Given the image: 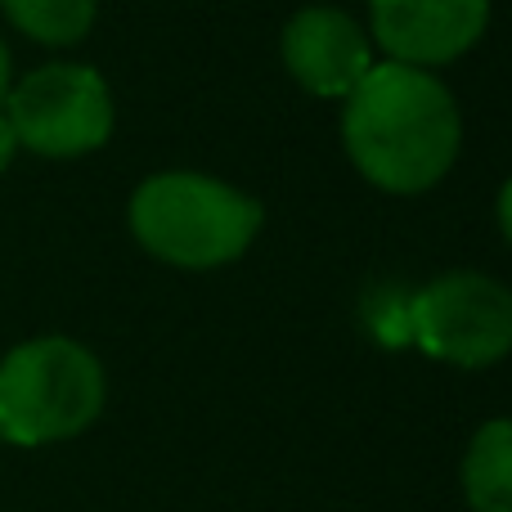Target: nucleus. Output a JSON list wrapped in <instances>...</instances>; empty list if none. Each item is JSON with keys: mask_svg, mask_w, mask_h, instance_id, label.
<instances>
[{"mask_svg": "<svg viewBox=\"0 0 512 512\" xmlns=\"http://www.w3.org/2000/svg\"><path fill=\"white\" fill-rule=\"evenodd\" d=\"M342 104V144L382 194H427L459 162V99L436 72L373 63Z\"/></svg>", "mask_w": 512, "mask_h": 512, "instance_id": "1", "label": "nucleus"}, {"mask_svg": "<svg viewBox=\"0 0 512 512\" xmlns=\"http://www.w3.org/2000/svg\"><path fill=\"white\" fill-rule=\"evenodd\" d=\"M131 234L149 256L176 270H221L261 234V203L203 171H158L140 180L126 207Z\"/></svg>", "mask_w": 512, "mask_h": 512, "instance_id": "2", "label": "nucleus"}, {"mask_svg": "<svg viewBox=\"0 0 512 512\" xmlns=\"http://www.w3.org/2000/svg\"><path fill=\"white\" fill-rule=\"evenodd\" d=\"M104 364L72 337H32L0 360V441L41 450L104 414Z\"/></svg>", "mask_w": 512, "mask_h": 512, "instance_id": "3", "label": "nucleus"}, {"mask_svg": "<svg viewBox=\"0 0 512 512\" xmlns=\"http://www.w3.org/2000/svg\"><path fill=\"white\" fill-rule=\"evenodd\" d=\"M0 108L18 149L36 158H86L113 135V95L90 63H45L14 81Z\"/></svg>", "mask_w": 512, "mask_h": 512, "instance_id": "4", "label": "nucleus"}, {"mask_svg": "<svg viewBox=\"0 0 512 512\" xmlns=\"http://www.w3.org/2000/svg\"><path fill=\"white\" fill-rule=\"evenodd\" d=\"M409 337L432 360L490 369L512 355V288L481 270L441 274L409 301Z\"/></svg>", "mask_w": 512, "mask_h": 512, "instance_id": "5", "label": "nucleus"}, {"mask_svg": "<svg viewBox=\"0 0 512 512\" xmlns=\"http://www.w3.org/2000/svg\"><path fill=\"white\" fill-rule=\"evenodd\" d=\"M373 41L391 63L445 68L463 59L490 27V0H373Z\"/></svg>", "mask_w": 512, "mask_h": 512, "instance_id": "6", "label": "nucleus"}, {"mask_svg": "<svg viewBox=\"0 0 512 512\" xmlns=\"http://www.w3.org/2000/svg\"><path fill=\"white\" fill-rule=\"evenodd\" d=\"M283 68L306 95L346 99L373 68V36L346 9L306 5L283 27Z\"/></svg>", "mask_w": 512, "mask_h": 512, "instance_id": "7", "label": "nucleus"}, {"mask_svg": "<svg viewBox=\"0 0 512 512\" xmlns=\"http://www.w3.org/2000/svg\"><path fill=\"white\" fill-rule=\"evenodd\" d=\"M463 499L468 512H512V418H490L468 441Z\"/></svg>", "mask_w": 512, "mask_h": 512, "instance_id": "8", "label": "nucleus"}, {"mask_svg": "<svg viewBox=\"0 0 512 512\" xmlns=\"http://www.w3.org/2000/svg\"><path fill=\"white\" fill-rule=\"evenodd\" d=\"M5 18L36 45H77L95 27L99 0H0Z\"/></svg>", "mask_w": 512, "mask_h": 512, "instance_id": "9", "label": "nucleus"}, {"mask_svg": "<svg viewBox=\"0 0 512 512\" xmlns=\"http://www.w3.org/2000/svg\"><path fill=\"white\" fill-rule=\"evenodd\" d=\"M14 153H18V135H14V126H9L5 108H0V171L14 162Z\"/></svg>", "mask_w": 512, "mask_h": 512, "instance_id": "10", "label": "nucleus"}, {"mask_svg": "<svg viewBox=\"0 0 512 512\" xmlns=\"http://www.w3.org/2000/svg\"><path fill=\"white\" fill-rule=\"evenodd\" d=\"M499 230H504L508 248H512V180L499 189Z\"/></svg>", "mask_w": 512, "mask_h": 512, "instance_id": "11", "label": "nucleus"}, {"mask_svg": "<svg viewBox=\"0 0 512 512\" xmlns=\"http://www.w3.org/2000/svg\"><path fill=\"white\" fill-rule=\"evenodd\" d=\"M9 86H14V72H9V50H5V41H0V104H5Z\"/></svg>", "mask_w": 512, "mask_h": 512, "instance_id": "12", "label": "nucleus"}]
</instances>
